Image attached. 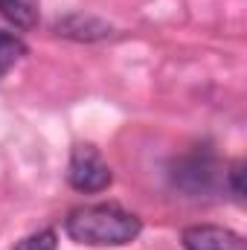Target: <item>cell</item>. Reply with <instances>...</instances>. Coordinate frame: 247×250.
I'll return each mask as SVG.
<instances>
[{"mask_svg": "<svg viewBox=\"0 0 247 250\" xmlns=\"http://www.w3.org/2000/svg\"><path fill=\"white\" fill-rule=\"evenodd\" d=\"M59 35H70V38H102V35H108V26L105 23H99V21H93V18H84V23H82V15H76V18H70V21H62L59 26Z\"/></svg>", "mask_w": 247, "mask_h": 250, "instance_id": "8992f818", "label": "cell"}, {"mask_svg": "<svg viewBox=\"0 0 247 250\" xmlns=\"http://www.w3.org/2000/svg\"><path fill=\"white\" fill-rule=\"evenodd\" d=\"M23 56H26V44L15 32L0 29V76H6Z\"/></svg>", "mask_w": 247, "mask_h": 250, "instance_id": "52a82bcc", "label": "cell"}, {"mask_svg": "<svg viewBox=\"0 0 247 250\" xmlns=\"http://www.w3.org/2000/svg\"><path fill=\"white\" fill-rule=\"evenodd\" d=\"M227 178H230V187H233V195H236V198L242 201V198H245V187H242V178H245V163H242V160H236V163L230 166Z\"/></svg>", "mask_w": 247, "mask_h": 250, "instance_id": "9c48e42d", "label": "cell"}, {"mask_svg": "<svg viewBox=\"0 0 247 250\" xmlns=\"http://www.w3.org/2000/svg\"><path fill=\"white\" fill-rule=\"evenodd\" d=\"M181 242L186 250H247L245 236H239L230 227H218V224L186 227Z\"/></svg>", "mask_w": 247, "mask_h": 250, "instance_id": "277c9868", "label": "cell"}, {"mask_svg": "<svg viewBox=\"0 0 247 250\" xmlns=\"http://www.w3.org/2000/svg\"><path fill=\"white\" fill-rule=\"evenodd\" d=\"M67 181H70V187L76 192H102V189L111 187L114 175H111V166L105 163V157L99 154L96 146L79 143L70 151Z\"/></svg>", "mask_w": 247, "mask_h": 250, "instance_id": "7a4b0ae2", "label": "cell"}, {"mask_svg": "<svg viewBox=\"0 0 247 250\" xmlns=\"http://www.w3.org/2000/svg\"><path fill=\"white\" fill-rule=\"evenodd\" d=\"M64 230L76 245L120 248L131 245L140 236L143 221L117 204H90V207H76L67 215Z\"/></svg>", "mask_w": 247, "mask_h": 250, "instance_id": "6da1fadb", "label": "cell"}, {"mask_svg": "<svg viewBox=\"0 0 247 250\" xmlns=\"http://www.w3.org/2000/svg\"><path fill=\"white\" fill-rule=\"evenodd\" d=\"M56 245L59 242H56V233L53 230H38L29 239H23L15 250H56Z\"/></svg>", "mask_w": 247, "mask_h": 250, "instance_id": "ba28073f", "label": "cell"}, {"mask_svg": "<svg viewBox=\"0 0 247 250\" xmlns=\"http://www.w3.org/2000/svg\"><path fill=\"white\" fill-rule=\"evenodd\" d=\"M215 178H218L215 160L209 154H201V151H195L189 157H181L175 163V172H172L175 187H181L189 195H206V192H212L215 189Z\"/></svg>", "mask_w": 247, "mask_h": 250, "instance_id": "3957f363", "label": "cell"}, {"mask_svg": "<svg viewBox=\"0 0 247 250\" xmlns=\"http://www.w3.org/2000/svg\"><path fill=\"white\" fill-rule=\"evenodd\" d=\"M0 15L18 29H32L38 23V0H0Z\"/></svg>", "mask_w": 247, "mask_h": 250, "instance_id": "5b68a950", "label": "cell"}]
</instances>
